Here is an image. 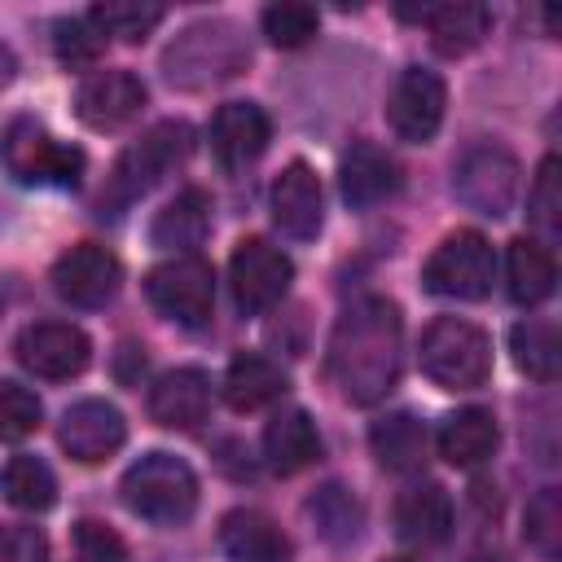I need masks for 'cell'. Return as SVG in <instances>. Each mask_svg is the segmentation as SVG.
<instances>
[{
	"label": "cell",
	"mask_w": 562,
	"mask_h": 562,
	"mask_svg": "<svg viewBox=\"0 0 562 562\" xmlns=\"http://www.w3.org/2000/svg\"><path fill=\"white\" fill-rule=\"evenodd\" d=\"M329 378L351 404H378L400 382L404 364V321L400 307L382 294H364L334 321L329 351H325Z\"/></svg>",
	"instance_id": "6da1fadb"
},
{
	"label": "cell",
	"mask_w": 562,
	"mask_h": 562,
	"mask_svg": "<svg viewBox=\"0 0 562 562\" xmlns=\"http://www.w3.org/2000/svg\"><path fill=\"white\" fill-rule=\"evenodd\" d=\"M246 61H250V44H246L241 26L228 18H202L167 44L162 75L171 88L202 92V88H215V83L241 75Z\"/></svg>",
	"instance_id": "7a4b0ae2"
},
{
	"label": "cell",
	"mask_w": 562,
	"mask_h": 562,
	"mask_svg": "<svg viewBox=\"0 0 562 562\" xmlns=\"http://www.w3.org/2000/svg\"><path fill=\"white\" fill-rule=\"evenodd\" d=\"M119 496L136 518L158 527H180L198 509V474L176 452H145L140 461L127 465Z\"/></svg>",
	"instance_id": "3957f363"
},
{
	"label": "cell",
	"mask_w": 562,
	"mask_h": 562,
	"mask_svg": "<svg viewBox=\"0 0 562 562\" xmlns=\"http://www.w3.org/2000/svg\"><path fill=\"white\" fill-rule=\"evenodd\" d=\"M189 154H193V127H189L184 119H162V123H154L140 140H132V145L119 154V162H114V171H110V180H105L101 202H110V206L136 202V198L149 193L162 176H171Z\"/></svg>",
	"instance_id": "277c9868"
},
{
	"label": "cell",
	"mask_w": 562,
	"mask_h": 562,
	"mask_svg": "<svg viewBox=\"0 0 562 562\" xmlns=\"http://www.w3.org/2000/svg\"><path fill=\"white\" fill-rule=\"evenodd\" d=\"M422 373L443 391H474L492 373V342L461 316H439L422 334Z\"/></svg>",
	"instance_id": "5b68a950"
},
{
	"label": "cell",
	"mask_w": 562,
	"mask_h": 562,
	"mask_svg": "<svg viewBox=\"0 0 562 562\" xmlns=\"http://www.w3.org/2000/svg\"><path fill=\"white\" fill-rule=\"evenodd\" d=\"M0 158L18 184H53L75 189L83 180V149L70 140H57L35 119H13L0 136Z\"/></svg>",
	"instance_id": "8992f818"
},
{
	"label": "cell",
	"mask_w": 562,
	"mask_h": 562,
	"mask_svg": "<svg viewBox=\"0 0 562 562\" xmlns=\"http://www.w3.org/2000/svg\"><path fill=\"white\" fill-rule=\"evenodd\" d=\"M492 277H496V255H492V241L474 228H457L448 233L426 268H422V285L439 299H461V303H474L492 290Z\"/></svg>",
	"instance_id": "52a82bcc"
},
{
	"label": "cell",
	"mask_w": 562,
	"mask_h": 562,
	"mask_svg": "<svg viewBox=\"0 0 562 562\" xmlns=\"http://www.w3.org/2000/svg\"><path fill=\"white\" fill-rule=\"evenodd\" d=\"M518 158L505 149V145H470L457 167H452V193L461 206L479 211V215H509L514 211V198H518Z\"/></svg>",
	"instance_id": "ba28073f"
},
{
	"label": "cell",
	"mask_w": 562,
	"mask_h": 562,
	"mask_svg": "<svg viewBox=\"0 0 562 562\" xmlns=\"http://www.w3.org/2000/svg\"><path fill=\"white\" fill-rule=\"evenodd\" d=\"M145 294L167 321L184 329H202L215 307V272L198 255H176L145 277Z\"/></svg>",
	"instance_id": "9c48e42d"
},
{
	"label": "cell",
	"mask_w": 562,
	"mask_h": 562,
	"mask_svg": "<svg viewBox=\"0 0 562 562\" xmlns=\"http://www.w3.org/2000/svg\"><path fill=\"white\" fill-rule=\"evenodd\" d=\"M290 281H294V263L281 246H272L263 237L237 241V250L228 259V285H233V303L246 316H259L272 303H281Z\"/></svg>",
	"instance_id": "30bf717a"
},
{
	"label": "cell",
	"mask_w": 562,
	"mask_h": 562,
	"mask_svg": "<svg viewBox=\"0 0 562 562\" xmlns=\"http://www.w3.org/2000/svg\"><path fill=\"white\" fill-rule=\"evenodd\" d=\"M13 356L26 373L35 378H48V382H61V378H79L92 360V342L79 325L70 321H35L18 334L13 342Z\"/></svg>",
	"instance_id": "8fae6325"
},
{
	"label": "cell",
	"mask_w": 562,
	"mask_h": 562,
	"mask_svg": "<svg viewBox=\"0 0 562 562\" xmlns=\"http://www.w3.org/2000/svg\"><path fill=\"white\" fill-rule=\"evenodd\" d=\"M443 110H448V88L435 70H426V66L400 70V79L386 97V123L395 127L400 140H413V145L430 140L443 123Z\"/></svg>",
	"instance_id": "7c38bea8"
},
{
	"label": "cell",
	"mask_w": 562,
	"mask_h": 562,
	"mask_svg": "<svg viewBox=\"0 0 562 562\" xmlns=\"http://www.w3.org/2000/svg\"><path fill=\"white\" fill-rule=\"evenodd\" d=\"M119 281L123 263L114 259V250L97 241H79L53 263V290L70 307H105L119 294Z\"/></svg>",
	"instance_id": "4fadbf2b"
},
{
	"label": "cell",
	"mask_w": 562,
	"mask_h": 562,
	"mask_svg": "<svg viewBox=\"0 0 562 562\" xmlns=\"http://www.w3.org/2000/svg\"><path fill=\"white\" fill-rule=\"evenodd\" d=\"M123 439H127V422L110 400H79L61 413V426H57V443L79 465H97L114 457Z\"/></svg>",
	"instance_id": "5bb4252c"
},
{
	"label": "cell",
	"mask_w": 562,
	"mask_h": 562,
	"mask_svg": "<svg viewBox=\"0 0 562 562\" xmlns=\"http://www.w3.org/2000/svg\"><path fill=\"white\" fill-rule=\"evenodd\" d=\"M145 83L132 70H92L79 92H75V114L97 127V132H114L123 123H132L145 110Z\"/></svg>",
	"instance_id": "9a60e30c"
},
{
	"label": "cell",
	"mask_w": 562,
	"mask_h": 562,
	"mask_svg": "<svg viewBox=\"0 0 562 562\" xmlns=\"http://www.w3.org/2000/svg\"><path fill=\"white\" fill-rule=\"evenodd\" d=\"M268 206H272V224L294 241L316 237L321 224H325V189H321V180H316V171L307 162H290L272 180Z\"/></svg>",
	"instance_id": "2e32d148"
},
{
	"label": "cell",
	"mask_w": 562,
	"mask_h": 562,
	"mask_svg": "<svg viewBox=\"0 0 562 562\" xmlns=\"http://www.w3.org/2000/svg\"><path fill=\"white\" fill-rule=\"evenodd\" d=\"M268 140H272V119L255 101H228L211 119V154L228 171L250 167L268 149Z\"/></svg>",
	"instance_id": "e0dca14e"
},
{
	"label": "cell",
	"mask_w": 562,
	"mask_h": 562,
	"mask_svg": "<svg viewBox=\"0 0 562 562\" xmlns=\"http://www.w3.org/2000/svg\"><path fill=\"white\" fill-rule=\"evenodd\" d=\"M149 417L167 430H193L198 422H206L211 408V378L193 364L167 369L154 386H149Z\"/></svg>",
	"instance_id": "ac0fdd59"
},
{
	"label": "cell",
	"mask_w": 562,
	"mask_h": 562,
	"mask_svg": "<svg viewBox=\"0 0 562 562\" xmlns=\"http://www.w3.org/2000/svg\"><path fill=\"white\" fill-rule=\"evenodd\" d=\"M395 184H400V167L373 140H356L338 162V189L351 211H369V206L386 202L395 193Z\"/></svg>",
	"instance_id": "d6986e66"
},
{
	"label": "cell",
	"mask_w": 562,
	"mask_h": 562,
	"mask_svg": "<svg viewBox=\"0 0 562 562\" xmlns=\"http://www.w3.org/2000/svg\"><path fill=\"white\" fill-rule=\"evenodd\" d=\"M391 522H395V536L408 544H439L452 531V501L439 483H413L395 496Z\"/></svg>",
	"instance_id": "ffe728a7"
},
{
	"label": "cell",
	"mask_w": 562,
	"mask_h": 562,
	"mask_svg": "<svg viewBox=\"0 0 562 562\" xmlns=\"http://www.w3.org/2000/svg\"><path fill=\"white\" fill-rule=\"evenodd\" d=\"M220 549L233 562H290V536L263 509H233V514H224Z\"/></svg>",
	"instance_id": "44dd1931"
},
{
	"label": "cell",
	"mask_w": 562,
	"mask_h": 562,
	"mask_svg": "<svg viewBox=\"0 0 562 562\" xmlns=\"http://www.w3.org/2000/svg\"><path fill=\"white\" fill-rule=\"evenodd\" d=\"M316 457H321V435L303 408H281L263 426V461L272 474H299Z\"/></svg>",
	"instance_id": "7402d4cb"
},
{
	"label": "cell",
	"mask_w": 562,
	"mask_h": 562,
	"mask_svg": "<svg viewBox=\"0 0 562 562\" xmlns=\"http://www.w3.org/2000/svg\"><path fill=\"white\" fill-rule=\"evenodd\" d=\"M435 443H439V457H443L448 465L470 470V465H479V461H487V457L496 452L501 426H496V417H492L487 408H457V413L443 417Z\"/></svg>",
	"instance_id": "603a6c76"
},
{
	"label": "cell",
	"mask_w": 562,
	"mask_h": 562,
	"mask_svg": "<svg viewBox=\"0 0 562 562\" xmlns=\"http://www.w3.org/2000/svg\"><path fill=\"white\" fill-rule=\"evenodd\" d=\"M211 233V198L206 189H180L149 224V241L162 250H193Z\"/></svg>",
	"instance_id": "cb8c5ba5"
},
{
	"label": "cell",
	"mask_w": 562,
	"mask_h": 562,
	"mask_svg": "<svg viewBox=\"0 0 562 562\" xmlns=\"http://www.w3.org/2000/svg\"><path fill=\"white\" fill-rule=\"evenodd\" d=\"M553 281H558V263H553V250L531 241V237H514L509 250H505V290L518 307H536L553 294Z\"/></svg>",
	"instance_id": "d4e9b609"
},
{
	"label": "cell",
	"mask_w": 562,
	"mask_h": 562,
	"mask_svg": "<svg viewBox=\"0 0 562 562\" xmlns=\"http://www.w3.org/2000/svg\"><path fill=\"white\" fill-rule=\"evenodd\" d=\"M426 18V31H430V44L439 57H465L483 44L487 26H492V13L483 4H435L422 13Z\"/></svg>",
	"instance_id": "484cf974"
},
{
	"label": "cell",
	"mask_w": 562,
	"mask_h": 562,
	"mask_svg": "<svg viewBox=\"0 0 562 562\" xmlns=\"http://www.w3.org/2000/svg\"><path fill=\"white\" fill-rule=\"evenodd\" d=\"M281 391H285V373L268 356H237L224 373V404L233 413H255L281 400Z\"/></svg>",
	"instance_id": "4316f807"
},
{
	"label": "cell",
	"mask_w": 562,
	"mask_h": 562,
	"mask_svg": "<svg viewBox=\"0 0 562 562\" xmlns=\"http://www.w3.org/2000/svg\"><path fill=\"white\" fill-rule=\"evenodd\" d=\"M369 448H373L378 465L408 474V470H417L426 461V426L413 413H391V417L373 422Z\"/></svg>",
	"instance_id": "83f0119b"
},
{
	"label": "cell",
	"mask_w": 562,
	"mask_h": 562,
	"mask_svg": "<svg viewBox=\"0 0 562 562\" xmlns=\"http://www.w3.org/2000/svg\"><path fill=\"white\" fill-rule=\"evenodd\" d=\"M0 496L13 505V509H26V514H44L53 501H57V479L53 470L40 461V457H9L0 465Z\"/></svg>",
	"instance_id": "f1b7e54d"
},
{
	"label": "cell",
	"mask_w": 562,
	"mask_h": 562,
	"mask_svg": "<svg viewBox=\"0 0 562 562\" xmlns=\"http://www.w3.org/2000/svg\"><path fill=\"white\" fill-rule=\"evenodd\" d=\"M509 351H514V364L536 382H553L562 369V342L549 321H518L509 329Z\"/></svg>",
	"instance_id": "f546056e"
},
{
	"label": "cell",
	"mask_w": 562,
	"mask_h": 562,
	"mask_svg": "<svg viewBox=\"0 0 562 562\" xmlns=\"http://www.w3.org/2000/svg\"><path fill=\"white\" fill-rule=\"evenodd\" d=\"M307 518L316 522V531L329 540V544H351L356 536H360V527H364V509H360V501L342 487V483H325L321 492H312L307 496Z\"/></svg>",
	"instance_id": "4dcf8cb0"
},
{
	"label": "cell",
	"mask_w": 562,
	"mask_h": 562,
	"mask_svg": "<svg viewBox=\"0 0 562 562\" xmlns=\"http://www.w3.org/2000/svg\"><path fill=\"white\" fill-rule=\"evenodd\" d=\"M92 26L101 35H119V40H145L158 22H162V4H140V0H105L92 4Z\"/></svg>",
	"instance_id": "1f68e13d"
},
{
	"label": "cell",
	"mask_w": 562,
	"mask_h": 562,
	"mask_svg": "<svg viewBox=\"0 0 562 562\" xmlns=\"http://www.w3.org/2000/svg\"><path fill=\"white\" fill-rule=\"evenodd\" d=\"M40 417H44V404L31 386L13 382V378H0V439L4 443H18L26 435L40 430Z\"/></svg>",
	"instance_id": "d6a6232c"
},
{
	"label": "cell",
	"mask_w": 562,
	"mask_h": 562,
	"mask_svg": "<svg viewBox=\"0 0 562 562\" xmlns=\"http://www.w3.org/2000/svg\"><path fill=\"white\" fill-rule=\"evenodd\" d=\"M259 22H263V35H268L277 48H303V44L316 35V26H321L316 9H312V4H299V0L268 4Z\"/></svg>",
	"instance_id": "836d02e7"
},
{
	"label": "cell",
	"mask_w": 562,
	"mask_h": 562,
	"mask_svg": "<svg viewBox=\"0 0 562 562\" xmlns=\"http://www.w3.org/2000/svg\"><path fill=\"white\" fill-rule=\"evenodd\" d=\"M558 158L549 154L540 167H536V180H531V193H527V215L531 224L544 233V237H558L562 228V176H558Z\"/></svg>",
	"instance_id": "e575fe53"
},
{
	"label": "cell",
	"mask_w": 562,
	"mask_h": 562,
	"mask_svg": "<svg viewBox=\"0 0 562 562\" xmlns=\"http://www.w3.org/2000/svg\"><path fill=\"white\" fill-rule=\"evenodd\" d=\"M53 48L66 66H97L105 53V35L92 26V18H61L53 26Z\"/></svg>",
	"instance_id": "d590c367"
},
{
	"label": "cell",
	"mask_w": 562,
	"mask_h": 562,
	"mask_svg": "<svg viewBox=\"0 0 562 562\" xmlns=\"http://www.w3.org/2000/svg\"><path fill=\"white\" fill-rule=\"evenodd\" d=\"M527 540L540 549V553H558L562 549V492L558 487H540L531 501H527Z\"/></svg>",
	"instance_id": "8d00e7d4"
},
{
	"label": "cell",
	"mask_w": 562,
	"mask_h": 562,
	"mask_svg": "<svg viewBox=\"0 0 562 562\" xmlns=\"http://www.w3.org/2000/svg\"><path fill=\"white\" fill-rule=\"evenodd\" d=\"M75 549H79V562H123L127 558L123 536L105 522H92V518H83L75 527Z\"/></svg>",
	"instance_id": "74e56055"
},
{
	"label": "cell",
	"mask_w": 562,
	"mask_h": 562,
	"mask_svg": "<svg viewBox=\"0 0 562 562\" xmlns=\"http://www.w3.org/2000/svg\"><path fill=\"white\" fill-rule=\"evenodd\" d=\"M0 562H48L44 531L26 522H0Z\"/></svg>",
	"instance_id": "f35d334b"
},
{
	"label": "cell",
	"mask_w": 562,
	"mask_h": 562,
	"mask_svg": "<svg viewBox=\"0 0 562 562\" xmlns=\"http://www.w3.org/2000/svg\"><path fill=\"white\" fill-rule=\"evenodd\" d=\"M13 70H18V61H13V53H9V44H0V88H9V79H13Z\"/></svg>",
	"instance_id": "ab89813d"
},
{
	"label": "cell",
	"mask_w": 562,
	"mask_h": 562,
	"mask_svg": "<svg viewBox=\"0 0 562 562\" xmlns=\"http://www.w3.org/2000/svg\"><path fill=\"white\" fill-rule=\"evenodd\" d=\"M386 562H422V558H408V553H400V558H386Z\"/></svg>",
	"instance_id": "60d3db41"
}]
</instances>
